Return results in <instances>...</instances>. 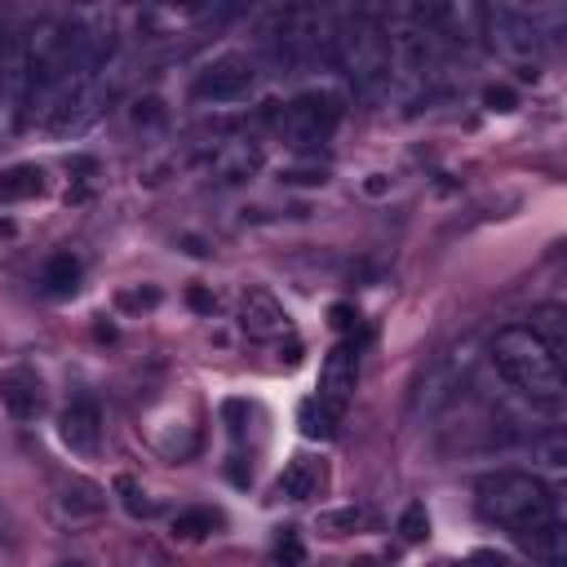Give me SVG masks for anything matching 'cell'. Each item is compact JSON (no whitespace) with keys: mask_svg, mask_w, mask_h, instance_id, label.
I'll return each mask as SVG.
<instances>
[{"mask_svg":"<svg viewBox=\"0 0 567 567\" xmlns=\"http://www.w3.org/2000/svg\"><path fill=\"white\" fill-rule=\"evenodd\" d=\"M492 363L505 377L509 390H518L523 399L540 403V408H558L567 394V377H563V354L549 350L532 328L509 323L492 337Z\"/></svg>","mask_w":567,"mask_h":567,"instance_id":"1","label":"cell"},{"mask_svg":"<svg viewBox=\"0 0 567 567\" xmlns=\"http://www.w3.org/2000/svg\"><path fill=\"white\" fill-rule=\"evenodd\" d=\"M474 496H478V514H483L487 523L509 527L514 536H527V532H536V527L563 518L554 487L540 483L536 474H523V470L483 474L478 487H474Z\"/></svg>","mask_w":567,"mask_h":567,"instance_id":"2","label":"cell"},{"mask_svg":"<svg viewBox=\"0 0 567 567\" xmlns=\"http://www.w3.org/2000/svg\"><path fill=\"white\" fill-rule=\"evenodd\" d=\"M332 66L359 93H377L381 84H390V75H385V31H381V18H372L368 9L337 13V22H332Z\"/></svg>","mask_w":567,"mask_h":567,"instance_id":"3","label":"cell"},{"mask_svg":"<svg viewBox=\"0 0 567 567\" xmlns=\"http://www.w3.org/2000/svg\"><path fill=\"white\" fill-rule=\"evenodd\" d=\"M385 31V75L412 93L430 80V71L439 66V35L430 27V13L425 9H394L390 22H381Z\"/></svg>","mask_w":567,"mask_h":567,"instance_id":"4","label":"cell"},{"mask_svg":"<svg viewBox=\"0 0 567 567\" xmlns=\"http://www.w3.org/2000/svg\"><path fill=\"white\" fill-rule=\"evenodd\" d=\"M474 350H478L474 337H465V341H452L443 354H434V359L425 363V372H421V381H416V390H412V416H434V412H443V408L470 385V372H474V363H478Z\"/></svg>","mask_w":567,"mask_h":567,"instance_id":"5","label":"cell"},{"mask_svg":"<svg viewBox=\"0 0 567 567\" xmlns=\"http://www.w3.org/2000/svg\"><path fill=\"white\" fill-rule=\"evenodd\" d=\"M483 35L492 40V49L505 62H518V66H532L540 58V44H545V31H540L536 13L518 9V4H492V9H483Z\"/></svg>","mask_w":567,"mask_h":567,"instance_id":"6","label":"cell"},{"mask_svg":"<svg viewBox=\"0 0 567 567\" xmlns=\"http://www.w3.org/2000/svg\"><path fill=\"white\" fill-rule=\"evenodd\" d=\"M337 120H341V106H337L332 93H301V97H292L284 106L279 128H284V137L292 146H319V142H328Z\"/></svg>","mask_w":567,"mask_h":567,"instance_id":"7","label":"cell"},{"mask_svg":"<svg viewBox=\"0 0 567 567\" xmlns=\"http://www.w3.org/2000/svg\"><path fill=\"white\" fill-rule=\"evenodd\" d=\"M257 84V71L248 58L239 53H221L213 58L199 75H195V97L199 102H213V106H226V102H244Z\"/></svg>","mask_w":567,"mask_h":567,"instance_id":"8","label":"cell"},{"mask_svg":"<svg viewBox=\"0 0 567 567\" xmlns=\"http://www.w3.org/2000/svg\"><path fill=\"white\" fill-rule=\"evenodd\" d=\"M354 381H359V354L350 346H332L328 359H323V368H319V394L315 399L341 416L346 403H350V394H354Z\"/></svg>","mask_w":567,"mask_h":567,"instance_id":"9","label":"cell"},{"mask_svg":"<svg viewBox=\"0 0 567 567\" xmlns=\"http://www.w3.org/2000/svg\"><path fill=\"white\" fill-rule=\"evenodd\" d=\"M58 434H62V443L71 452L93 456L97 443H102V412H97V403L93 399H71L62 408V416H58Z\"/></svg>","mask_w":567,"mask_h":567,"instance_id":"10","label":"cell"},{"mask_svg":"<svg viewBox=\"0 0 567 567\" xmlns=\"http://www.w3.org/2000/svg\"><path fill=\"white\" fill-rule=\"evenodd\" d=\"M239 323H244V332L248 337H257V341H275V337H284L292 323H288V310L266 292V288H248L244 292V301H239Z\"/></svg>","mask_w":567,"mask_h":567,"instance_id":"11","label":"cell"},{"mask_svg":"<svg viewBox=\"0 0 567 567\" xmlns=\"http://www.w3.org/2000/svg\"><path fill=\"white\" fill-rule=\"evenodd\" d=\"M261 164V146L252 137H221L208 146V168L217 173V182H244L252 177Z\"/></svg>","mask_w":567,"mask_h":567,"instance_id":"12","label":"cell"},{"mask_svg":"<svg viewBox=\"0 0 567 567\" xmlns=\"http://www.w3.org/2000/svg\"><path fill=\"white\" fill-rule=\"evenodd\" d=\"M0 403L13 421H35L40 408H44V385L31 368H9L0 377Z\"/></svg>","mask_w":567,"mask_h":567,"instance_id":"13","label":"cell"},{"mask_svg":"<svg viewBox=\"0 0 567 567\" xmlns=\"http://www.w3.org/2000/svg\"><path fill=\"white\" fill-rule=\"evenodd\" d=\"M518 545H523L540 567H563V563H567V523L554 518V523H545V527L518 536Z\"/></svg>","mask_w":567,"mask_h":567,"instance_id":"14","label":"cell"},{"mask_svg":"<svg viewBox=\"0 0 567 567\" xmlns=\"http://www.w3.org/2000/svg\"><path fill=\"white\" fill-rule=\"evenodd\" d=\"M523 328H532L549 350H558V354L567 350V310H563V306H540V310H532Z\"/></svg>","mask_w":567,"mask_h":567,"instance_id":"15","label":"cell"},{"mask_svg":"<svg viewBox=\"0 0 567 567\" xmlns=\"http://www.w3.org/2000/svg\"><path fill=\"white\" fill-rule=\"evenodd\" d=\"M315 492H319V465L306 461V456H297V461L279 474V496H288V501H310Z\"/></svg>","mask_w":567,"mask_h":567,"instance_id":"16","label":"cell"},{"mask_svg":"<svg viewBox=\"0 0 567 567\" xmlns=\"http://www.w3.org/2000/svg\"><path fill=\"white\" fill-rule=\"evenodd\" d=\"M40 284H44V292H53V297L75 292V284H80V261H75L71 252H53V257L44 261V270H40Z\"/></svg>","mask_w":567,"mask_h":567,"instance_id":"17","label":"cell"},{"mask_svg":"<svg viewBox=\"0 0 567 567\" xmlns=\"http://www.w3.org/2000/svg\"><path fill=\"white\" fill-rule=\"evenodd\" d=\"M44 190V173L40 164H13L0 173V199H31Z\"/></svg>","mask_w":567,"mask_h":567,"instance_id":"18","label":"cell"},{"mask_svg":"<svg viewBox=\"0 0 567 567\" xmlns=\"http://www.w3.org/2000/svg\"><path fill=\"white\" fill-rule=\"evenodd\" d=\"M18 75H22V35L0 27V97L18 93Z\"/></svg>","mask_w":567,"mask_h":567,"instance_id":"19","label":"cell"},{"mask_svg":"<svg viewBox=\"0 0 567 567\" xmlns=\"http://www.w3.org/2000/svg\"><path fill=\"white\" fill-rule=\"evenodd\" d=\"M58 505H62L66 518H93V514H102L106 496H102V487H93V483H71Z\"/></svg>","mask_w":567,"mask_h":567,"instance_id":"20","label":"cell"},{"mask_svg":"<svg viewBox=\"0 0 567 567\" xmlns=\"http://www.w3.org/2000/svg\"><path fill=\"white\" fill-rule=\"evenodd\" d=\"M337 421H341V416H337L332 408H323L319 399H306V403H301V430H306L310 439H328V434L337 430Z\"/></svg>","mask_w":567,"mask_h":567,"instance_id":"21","label":"cell"},{"mask_svg":"<svg viewBox=\"0 0 567 567\" xmlns=\"http://www.w3.org/2000/svg\"><path fill=\"white\" fill-rule=\"evenodd\" d=\"M213 527H217V514L213 509H186V514L173 518V536H182V540H199Z\"/></svg>","mask_w":567,"mask_h":567,"instance_id":"22","label":"cell"},{"mask_svg":"<svg viewBox=\"0 0 567 567\" xmlns=\"http://www.w3.org/2000/svg\"><path fill=\"white\" fill-rule=\"evenodd\" d=\"M275 563H279V567H301V563H306V545H301V536H297L292 527L279 532V540H275Z\"/></svg>","mask_w":567,"mask_h":567,"instance_id":"23","label":"cell"},{"mask_svg":"<svg viewBox=\"0 0 567 567\" xmlns=\"http://www.w3.org/2000/svg\"><path fill=\"white\" fill-rule=\"evenodd\" d=\"M399 532H403V540H408V545H412V540H425V532H430L425 505H408V509H403V518H399Z\"/></svg>","mask_w":567,"mask_h":567,"instance_id":"24","label":"cell"},{"mask_svg":"<svg viewBox=\"0 0 567 567\" xmlns=\"http://www.w3.org/2000/svg\"><path fill=\"white\" fill-rule=\"evenodd\" d=\"M115 487L124 492V505H128V514H155V501H142L146 492H137V483H133V478H120Z\"/></svg>","mask_w":567,"mask_h":567,"instance_id":"25","label":"cell"},{"mask_svg":"<svg viewBox=\"0 0 567 567\" xmlns=\"http://www.w3.org/2000/svg\"><path fill=\"white\" fill-rule=\"evenodd\" d=\"M133 120H137V124H164V106H159V97H142V102L133 106Z\"/></svg>","mask_w":567,"mask_h":567,"instance_id":"26","label":"cell"},{"mask_svg":"<svg viewBox=\"0 0 567 567\" xmlns=\"http://www.w3.org/2000/svg\"><path fill=\"white\" fill-rule=\"evenodd\" d=\"M359 523H363V514H359V509H346V514H323V518H319V527H328L332 536H337V527H359Z\"/></svg>","mask_w":567,"mask_h":567,"instance_id":"27","label":"cell"},{"mask_svg":"<svg viewBox=\"0 0 567 567\" xmlns=\"http://www.w3.org/2000/svg\"><path fill=\"white\" fill-rule=\"evenodd\" d=\"M465 567H509V563H505V554H496V549H474V554L465 558Z\"/></svg>","mask_w":567,"mask_h":567,"instance_id":"28","label":"cell"},{"mask_svg":"<svg viewBox=\"0 0 567 567\" xmlns=\"http://www.w3.org/2000/svg\"><path fill=\"white\" fill-rule=\"evenodd\" d=\"M483 102H487L492 111H509V106H514V93H509V89H487Z\"/></svg>","mask_w":567,"mask_h":567,"instance_id":"29","label":"cell"},{"mask_svg":"<svg viewBox=\"0 0 567 567\" xmlns=\"http://www.w3.org/2000/svg\"><path fill=\"white\" fill-rule=\"evenodd\" d=\"M155 301H159L155 288H146V292H124V297H120V306H155Z\"/></svg>","mask_w":567,"mask_h":567,"instance_id":"30","label":"cell"},{"mask_svg":"<svg viewBox=\"0 0 567 567\" xmlns=\"http://www.w3.org/2000/svg\"><path fill=\"white\" fill-rule=\"evenodd\" d=\"M332 323H337V328L346 332V328L354 323V310H350V306H332Z\"/></svg>","mask_w":567,"mask_h":567,"instance_id":"31","label":"cell"},{"mask_svg":"<svg viewBox=\"0 0 567 567\" xmlns=\"http://www.w3.org/2000/svg\"><path fill=\"white\" fill-rule=\"evenodd\" d=\"M186 297H190V306H195V310H213V297H208L204 288H190Z\"/></svg>","mask_w":567,"mask_h":567,"instance_id":"32","label":"cell"},{"mask_svg":"<svg viewBox=\"0 0 567 567\" xmlns=\"http://www.w3.org/2000/svg\"><path fill=\"white\" fill-rule=\"evenodd\" d=\"M354 567H372V563H354Z\"/></svg>","mask_w":567,"mask_h":567,"instance_id":"33","label":"cell"}]
</instances>
